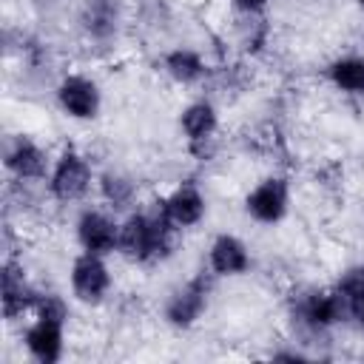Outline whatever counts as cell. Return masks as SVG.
I'll return each mask as SVG.
<instances>
[{"label":"cell","instance_id":"obj_1","mask_svg":"<svg viewBox=\"0 0 364 364\" xmlns=\"http://www.w3.org/2000/svg\"><path fill=\"white\" fill-rule=\"evenodd\" d=\"M173 230H179L168 210H165V199L151 202V208L145 210H134L119 222V245L117 250L136 264H151V262H162L165 256H171L173 247Z\"/></svg>","mask_w":364,"mask_h":364},{"label":"cell","instance_id":"obj_2","mask_svg":"<svg viewBox=\"0 0 364 364\" xmlns=\"http://www.w3.org/2000/svg\"><path fill=\"white\" fill-rule=\"evenodd\" d=\"M48 182V193L54 202H80L94 182V171L91 162L85 159V154H80L77 148H63L60 156L51 162V171L46 176Z\"/></svg>","mask_w":364,"mask_h":364},{"label":"cell","instance_id":"obj_3","mask_svg":"<svg viewBox=\"0 0 364 364\" xmlns=\"http://www.w3.org/2000/svg\"><path fill=\"white\" fill-rule=\"evenodd\" d=\"M293 318H299V324L310 333H321L344 318H350L347 301L341 296L338 287H318L310 290L307 296H301L293 307Z\"/></svg>","mask_w":364,"mask_h":364},{"label":"cell","instance_id":"obj_4","mask_svg":"<svg viewBox=\"0 0 364 364\" xmlns=\"http://www.w3.org/2000/svg\"><path fill=\"white\" fill-rule=\"evenodd\" d=\"M3 168L17 182H40L51 171V159L43 145L26 134H11L3 145Z\"/></svg>","mask_w":364,"mask_h":364},{"label":"cell","instance_id":"obj_5","mask_svg":"<svg viewBox=\"0 0 364 364\" xmlns=\"http://www.w3.org/2000/svg\"><path fill=\"white\" fill-rule=\"evenodd\" d=\"M71 293L82 304H100L111 290V270L100 253L82 250L71 262Z\"/></svg>","mask_w":364,"mask_h":364},{"label":"cell","instance_id":"obj_6","mask_svg":"<svg viewBox=\"0 0 364 364\" xmlns=\"http://www.w3.org/2000/svg\"><path fill=\"white\" fill-rule=\"evenodd\" d=\"M54 94H57V105L71 119L85 122V119H94L100 114V102H102L100 85L85 74H65L57 82Z\"/></svg>","mask_w":364,"mask_h":364},{"label":"cell","instance_id":"obj_7","mask_svg":"<svg viewBox=\"0 0 364 364\" xmlns=\"http://www.w3.org/2000/svg\"><path fill=\"white\" fill-rule=\"evenodd\" d=\"M290 205V185L282 176H264L253 191L245 196V210L259 225H276L284 219Z\"/></svg>","mask_w":364,"mask_h":364},{"label":"cell","instance_id":"obj_8","mask_svg":"<svg viewBox=\"0 0 364 364\" xmlns=\"http://www.w3.org/2000/svg\"><path fill=\"white\" fill-rule=\"evenodd\" d=\"M74 233L80 247L88 253L108 256L119 245V222H114V216H108L100 208H85L74 222Z\"/></svg>","mask_w":364,"mask_h":364},{"label":"cell","instance_id":"obj_9","mask_svg":"<svg viewBox=\"0 0 364 364\" xmlns=\"http://www.w3.org/2000/svg\"><path fill=\"white\" fill-rule=\"evenodd\" d=\"M205 307H208V279L193 276L182 287H176L165 301V321L176 330H188L199 321Z\"/></svg>","mask_w":364,"mask_h":364},{"label":"cell","instance_id":"obj_10","mask_svg":"<svg viewBox=\"0 0 364 364\" xmlns=\"http://www.w3.org/2000/svg\"><path fill=\"white\" fill-rule=\"evenodd\" d=\"M122 23V0H80V28L94 43L117 37Z\"/></svg>","mask_w":364,"mask_h":364},{"label":"cell","instance_id":"obj_11","mask_svg":"<svg viewBox=\"0 0 364 364\" xmlns=\"http://www.w3.org/2000/svg\"><path fill=\"white\" fill-rule=\"evenodd\" d=\"M37 296L40 293L28 284L23 264L17 259H6L3 262V316L9 321H17L23 313L34 310Z\"/></svg>","mask_w":364,"mask_h":364},{"label":"cell","instance_id":"obj_12","mask_svg":"<svg viewBox=\"0 0 364 364\" xmlns=\"http://www.w3.org/2000/svg\"><path fill=\"white\" fill-rule=\"evenodd\" d=\"M63 321H54V318H43V316H34V321L23 330V344L28 350V355L40 364H54L60 361L63 355V341H65V333H63Z\"/></svg>","mask_w":364,"mask_h":364},{"label":"cell","instance_id":"obj_13","mask_svg":"<svg viewBox=\"0 0 364 364\" xmlns=\"http://www.w3.org/2000/svg\"><path fill=\"white\" fill-rule=\"evenodd\" d=\"M208 264L216 276H242L250 270V253L247 245L233 233H219L210 242Z\"/></svg>","mask_w":364,"mask_h":364},{"label":"cell","instance_id":"obj_14","mask_svg":"<svg viewBox=\"0 0 364 364\" xmlns=\"http://www.w3.org/2000/svg\"><path fill=\"white\" fill-rule=\"evenodd\" d=\"M165 210L171 216V222L182 230V228H196L205 213H208V202L202 196V191L193 182H182L176 185L168 196H165Z\"/></svg>","mask_w":364,"mask_h":364},{"label":"cell","instance_id":"obj_15","mask_svg":"<svg viewBox=\"0 0 364 364\" xmlns=\"http://www.w3.org/2000/svg\"><path fill=\"white\" fill-rule=\"evenodd\" d=\"M179 128H182V134L188 136L191 151H196V148H202L205 142H210L213 134H216V128H219V114H216L213 102L196 100V102L185 105L182 114H179Z\"/></svg>","mask_w":364,"mask_h":364},{"label":"cell","instance_id":"obj_16","mask_svg":"<svg viewBox=\"0 0 364 364\" xmlns=\"http://www.w3.org/2000/svg\"><path fill=\"white\" fill-rule=\"evenodd\" d=\"M162 68H165V74H168L173 82H179V85H193V82H199V80L205 77V68H208V65H205V60H202L199 51H193V48H173V51L165 54Z\"/></svg>","mask_w":364,"mask_h":364},{"label":"cell","instance_id":"obj_17","mask_svg":"<svg viewBox=\"0 0 364 364\" xmlns=\"http://www.w3.org/2000/svg\"><path fill=\"white\" fill-rule=\"evenodd\" d=\"M327 80L344 94H364V57L347 54L327 65Z\"/></svg>","mask_w":364,"mask_h":364},{"label":"cell","instance_id":"obj_18","mask_svg":"<svg viewBox=\"0 0 364 364\" xmlns=\"http://www.w3.org/2000/svg\"><path fill=\"white\" fill-rule=\"evenodd\" d=\"M347 301V310H350V318L364 330V264H355V267H347L336 284Z\"/></svg>","mask_w":364,"mask_h":364},{"label":"cell","instance_id":"obj_19","mask_svg":"<svg viewBox=\"0 0 364 364\" xmlns=\"http://www.w3.org/2000/svg\"><path fill=\"white\" fill-rule=\"evenodd\" d=\"M100 196L111 205V208H128L131 202H134V196H136V185H134V179L131 176H125V173H119V171H105L102 176H100Z\"/></svg>","mask_w":364,"mask_h":364},{"label":"cell","instance_id":"obj_20","mask_svg":"<svg viewBox=\"0 0 364 364\" xmlns=\"http://www.w3.org/2000/svg\"><path fill=\"white\" fill-rule=\"evenodd\" d=\"M34 316H43V318H54V321H63L68 318V304L63 296L57 293H40L37 296V304H34Z\"/></svg>","mask_w":364,"mask_h":364},{"label":"cell","instance_id":"obj_21","mask_svg":"<svg viewBox=\"0 0 364 364\" xmlns=\"http://www.w3.org/2000/svg\"><path fill=\"white\" fill-rule=\"evenodd\" d=\"M233 9L247 14V17H256V14H262L267 9V0H233Z\"/></svg>","mask_w":364,"mask_h":364},{"label":"cell","instance_id":"obj_22","mask_svg":"<svg viewBox=\"0 0 364 364\" xmlns=\"http://www.w3.org/2000/svg\"><path fill=\"white\" fill-rule=\"evenodd\" d=\"M273 358L276 361H307V355L299 350H279V353H273Z\"/></svg>","mask_w":364,"mask_h":364},{"label":"cell","instance_id":"obj_23","mask_svg":"<svg viewBox=\"0 0 364 364\" xmlns=\"http://www.w3.org/2000/svg\"><path fill=\"white\" fill-rule=\"evenodd\" d=\"M355 3H358V6H361V9H364V0H355Z\"/></svg>","mask_w":364,"mask_h":364}]
</instances>
